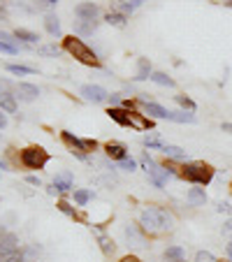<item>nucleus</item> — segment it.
Masks as SVG:
<instances>
[{"mask_svg":"<svg viewBox=\"0 0 232 262\" xmlns=\"http://www.w3.org/2000/svg\"><path fill=\"white\" fill-rule=\"evenodd\" d=\"M195 262H216V257H214L209 251H200L198 255H195Z\"/></svg>","mask_w":232,"mask_h":262,"instance_id":"33","label":"nucleus"},{"mask_svg":"<svg viewBox=\"0 0 232 262\" xmlns=\"http://www.w3.org/2000/svg\"><path fill=\"white\" fill-rule=\"evenodd\" d=\"M142 144H144L146 148H158V151H163V148H165V144L160 142L158 137H144V139H142Z\"/></svg>","mask_w":232,"mask_h":262,"instance_id":"29","label":"nucleus"},{"mask_svg":"<svg viewBox=\"0 0 232 262\" xmlns=\"http://www.w3.org/2000/svg\"><path fill=\"white\" fill-rule=\"evenodd\" d=\"M139 225H142L144 232H163V230H170L172 228V216H170L167 211H163V209L158 207H151L146 209V211H142V216H139Z\"/></svg>","mask_w":232,"mask_h":262,"instance_id":"1","label":"nucleus"},{"mask_svg":"<svg viewBox=\"0 0 232 262\" xmlns=\"http://www.w3.org/2000/svg\"><path fill=\"white\" fill-rule=\"evenodd\" d=\"M125 237L133 239L135 246H144V237H142V232H139L135 225H128V228H125Z\"/></svg>","mask_w":232,"mask_h":262,"instance_id":"27","label":"nucleus"},{"mask_svg":"<svg viewBox=\"0 0 232 262\" xmlns=\"http://www.w3.org/2000/svg\"><path fill=\"white\" fill-rule=\"evenodd\" d=\"M26 181H28L30 186H37V188H40V186H42V181H40V179H37V177H33V174H30V177H26Z\"/></svg>","mask_w":232,"mask_h":262,"instance_id":"40","label":"nucleus"},{"mask_svg":"<svg viewBox=\"0 0 232 262\" xmlns=\"http://www.w3.org/2000/svg\"><path fill=\"white\" fill-rule=\"evenodd\" d=\"M144 0H128V5H130V10H137L139 5H142Z\"/></svg>","mask_w":232,"mask_h":262,"instance_id":"43","label":"nucleus"},{"mask_svg":"<svg viewBox=\"0 0 232 262\" xmlns=\"http://www.w3.org/2000/svg\"><path fill=\"white\" fill-rule=\"evenodd\" d=\"M98 242H100V248H102L104 255H112V253H114V244H112V239H109V237H100Z\"/></svg>","mask_w":232,"mask_h":262,"instance_id":"31","label":"nucleus"},{"mask_svg":"<svg viewBox=\"0 0 232 262\" xmlns=\"http://www.w3.org/2000/svg\"><path fill=\"white\" fill-rule=\"evenodd\" d=\"M167 121H174V123H195V116L186 114V112H170Z\"/></svg>","mask_w":232,"mask_h":262,"instance_id":"20","label":"nucleus"},{"mask_svg":"<svg viewBox=\"0 0 232 262\" xmlns=\"http://www.w3.org/2000/svg\"><path fill=\"white\" fill-rule=\"evenodd\" d=\"M58 0H40V5H45V7H54Z\"/></svg>","mask_w":232,"mask_h":262,"instance_id":"45","label":"nucleus"},{"mask_svg":"<svg viewBox=\"0 0 232 262\" xmlns=\"http://www.w3.org/2000/svg\"><path fill=\"white\" fill-rule=\"evenodd\" d=\"M81 95H84L89 102H104V100L109 98V93L102 89V86H95V84H86V86H81Z\"/></svg>","mask_w":232,"mask_h":262,"instance_id":"7","label":"nucleus"},{"mask_svg":"<svg viewBox=\"0 0 232 262\" xmlns=\"http://www.w3.org/2000/svg\"><path fill=\"white\" fill-rule=\"evenodd\" d=\"M45 28H47V33H49V35H56V37H58V35H60V24H58V16H54V14H47V16H45Z\"/></svg>","mask_w":232,"mask_h":262,"instance_id":"19","label":"nucleus"},{"mask_svg":"<svg viewBox=\"0 0 232 262\" xmlns=\"http://www.w3.org/2000/svg\"><path fill=\"white\" fill-rule=\"evenodd\" d=\"M16 95H19L21 100H35L37 95H40V89L33 84H26V81H21V84H16Z\"/></svg>","mask_w":232,"mask_h":262,"instance_id":"12","label":"nucleus"},{"mask_svg":"<svg viewBox=\"0 0 232 262\" xmlns=\"http://www.w3.org/2000/svg\"><path fill=\"white\" fill-rule=\"evenodd\" d=\"M142 165H144V169H146V174H149V179H151L153 186H158V188H163L165 179L170 177L167 169L160 167V165H156V160L149 158V154H144V156H142Z\"/></svg>","mask_w":232,"mask_h":262,"instance_id":"5","label":"nucleus"},{"mask_svg":"<svg viewBox=\"0 0 232 262\" xmlns=\"http://www.w3.org/2000/svg\"><path fill=\"white\" fill-rule=\"evenodd\" d=\"M104 21H107V24H112V26H116V28H123L128 19H125L123 12H109V14L104 16Z\"/></svg>","mask_w":232,"mask_h":262,"instance_id":"23","label":"nucleus"},{"mask_svg":"<svg viewBox=\"0 0 232 262\" xmlns=\"http://www.w3.org/2000/svg\"><path fill=\"white\" fill-rule=\"evenodd\" d=\"M163 154L167 156V158H172V160H186V158H188V154L183 151L181 146H172V144H165Z\"/></svg>","mask_w":232,"mask_h":262,"instance_id":"14","label":"nucleus"},{"mask_svg":"<svg viewBox=\"0 0 232 262\" xmlns=\"http://www.w3.org/2000/svg\"><path fill=\"white\" fill-rule=\"evenodd\" d=\"M58 209H60L63 213H68V216H72V218H74V209L70 207L68 202H58Z\"/></svg>","mask_w":232,"mask_h":262,"instance_id":"39","label":"nucleus"},{"mask_svg":"<svg viewBox=\"0 0 232 262\" xmlns=\"http://www.w3.org/2000/svg\"><path fill=\"white\" fill-rule=\"evenodd\" d=\"M225 230H232V221H230V223H225Z\"/></svg>","mask_w":232,"mask_h":262,"instance_id":"51","label":"nucleus"},{"mask_svg":"<svg viewBox=\"0 0 232 262\" xmlns=\"http://www.w3.org/2000/svg\"><path fill=\"white\" fill-rule=\"evenodd\" d=\"M109 102H112V104H116V102H121V98H119V95H116V93H114V95H109Z\"/></svg>","mask_w":232,"mask_h":262,"instance_id":"48","label":"nucleus"},{"mask_svg":"<svg viewBox=\"0 0 232 262\" xmlns=\"http://www.w3.org/2000/svg\"><path fill=\"white\" fill-rule=\"evenodd\" d=\"M74 200H77V204H79V207H84V204L91 200V193H89V190H74Z\"/></svg>","mask_w":232,"mask_h":262,"instance_id":"32","label":"nucleus"},{"mask_svg":"<svg viewBox=\"0 0 232 262\" xmlns=\"http://www.w3.org/2000/svg\"><path fill=\"white\" fill-rule=\"evenodd\" d=\"M95 26H98V21L95 19H81L79 24H77V33L79 35H89L95 30Z\"/></svg>","mask_w":232,"mask_h":262,"instance_id":"24","label":"nucleus"},{"mask_svg":"<svg viewBox=\"0 0 232 262\" xmlns=\"http://www.w3.org/2000/svg\"><path fill=\"white\" fill-rule=\"evenodd\" d=\"M146 114L156 116V119H167V114H170V109L160 107V104H156V102H146Z\"/></svg>","mask_w":232,"mask_h":262,"instance_id":"21","label":"nucleus"},{"mask_svg":"<svg viewBox=\"0 0 232 262\" xmlns=\"http://www.w3.org/2000/svg\"><path fill=\"white\" fill-rule=\"evenodd\" d=\"M0 19H5V10L3 7H0Z\"/></svg>","mask_w":232,"mask_h":262,"instance_id":"50","label":"nucleus"},{"mask_svg":"<svg viewBox=\"0 0 232 262\" xmlns=\"http://www.w3.org/2000/svg\"><path fill=\"white\" fill-rule=\"evenodd\" d=\"M221 130H223V133H230V135H232V123H223Z\"/></svg>","mask_w":232,"mask_h":262,"instance_id":"47","label":"nucleus"},{"mask_svg":"<svg viewBox=\"0 0 232 262\" xmlns=\"http://www.w3.org/2000/svg\"><path fill=\"white\" fill-rule=\"evenodd\" d=\"M165 260H167V262H186L183 248L181 246H170L167 251H165Z\"/></svg>","mask_w":232,"mask_h":262,"instance_id":"18","label":"nucleus"},{"mask_svg":"<svg viewBox=\"0 0 232 262\" xmlns=\"http://www.w3.org/2000/svg\"><path fill=\"white\" fill-rule=\"evenodd\" d=\"M216 209H218V211H221V213H223V211H225V213H232V207H230V204H227V202H221Z\"/></svg>","mask_w":232,"mask_h":262,"instance_id":"42","label":"nucleus"},{"mask_svg":"<svg viewBox=\"0 0 232 262\" xmlns=\"http://www.w3.org/2000/svg\"><path fill=\"white\" fill-rule=\"evenodd\" d=\"M51 188H56L58 193H68V190L72 188V177H70V174L56 177V179H54V186H51Z\"/></svg>","mask_w":232,"mask_h":262,"instance_id":"15","label":"nucleus"},{"mask_svg":"<svg viewBox=\"0 0 232 262\" xmlns=\"http://www.w3.org/2000/svg\"><path fill=\"white\" fill-rule=\"evenodd\" d=\"M179 177L195 183V186H207L214 179V167L207 163H186L181 167V172H179Z\"/></svg>","mask_w":232,"mask_h":262,"instance_id":"3","label":"nucleus"},{"mask_svg":"<svg viewBox=\"0 0 232 262\" xmlns=\"http://www.w3.org/2000/svg\"><path fill=\"white\" fill-rule=\"evenodd\" d=\"M5 93H10V81H0V98Z\"/></svg>","mask_w":232,"mask_h":262,"instance_id":"41","label":"nucleus"},{"mask_svg":"<svg viewBox=\"0 0 232 262\" xmlns=\"http://www.w3.org/2000/svg\"><path fill=\"white\" fill-rule=\"evenodd\" d=\"M0 262H24V255L16 251V253H10V255H3L0 257Z\"/></svg>","mask_w":232,"mask_h":262,"instance_id":"34","label":"nucleus"},{"mask_svg":"<svg viewBox=\"0 0 232 262\" xmlns=\"http://www.w3.org/2000/svg\"><path fill=\"white\" fill-rule=\"evenodd\" d=\"M0 109L3 112H10V114H14L16 112V100H14V95L12 93H5L3 98H0Z\"/></svg>","mask_w":232,"mask_h":262,"instance_id":"22","label":"nucleus"},{"mask_svg":"<svg viewBox=\"0 0 232 262\" xmlns=\"http://www.w3.org/2000/svg\"><path fill=\"white\" fill-rule=\"evenodd\" d=\"M16 251H19V239L10 232L0 234V257L10 255V253H16Z\"/></svg>","mask_w":232,"mask_h":262,"instance_id":"8","label":"nucleus"},{"mask_svg":"<svg viewBox=\"0 0 232 262\" xmlns=\"http://www.w3.org/2000/svg\"><path fill=\"white\" fill-rule=\"evenodd\" d=\"M7 128V119H5V114L0 112V130H5Z\"/></svg>","mask_w":232,"mask_h":262,"instance_id":"44","label":"nucleus"},{"mask_svg":"<svg viewBox=\"0 0 232 262\" xmlns=\"http://www.w3.org/2000/svg\"><path fill=\"white\" fill-rule=\"evenodd\" d=\"M7 72L24 77V74H33L35 70H33V68H26V65H16V63H12V65H7Z\"/></svg>","mask_w":232,"mask_h":262,"instance_id":"28","label":"nucleus"},{"mask_svg":"<svg viewBox=\"0 0 232 262\" xmlns=\"http://www.w3.org/2000/svg\"><path fill=\"white\" fill-rule=\"evenodd\" d=\"M151 81H156L160 86H167V89H174V79L167 77L165 72H151Z\"/></svg>","mask_w":232,"mask_h":262,"instance_id":"25","label":"nucleus"},{"mask_svg":"<svg viewBox=\"0 0 232 262\" xmlns=\"http://www.w3.org/2000/svg\"><path fill=\"white\" fill-rule=\"evenodd\" d=\"M74 14L79 16V19H95L100 14V10L95 3H81V5L74 7Z\"/></svg>","mask_w":232,"mask_h":262,"instance_id":"11","label":"nucleus"},{"mask_svg":"<svg viewBox=\"0 0 232 262\" xmlns=\"http://www.w3.org/2000/svg\"><path fill=\"white\" fill-rule=\"evenodd\" d=\"M119 167H121V169H128V172H133V169H135V160H133V158L119 160Z\"/></svg>","mask_w":232,"mask_h":262,"instance_id":"37","label":"nucleus"},{"mask_svg":"<svg viewBox=\"0 0 232 262\" xmlns=\"http://www.w3.org/2000/svg\"><path fill=\"white\" fill-rule=\"evenodd\" d=\"M177 102L181 104L183 109H188V112H195V109H198V104L193 102L191 98H186V95H177Z\"/></svg>","mask_w":232,"mask_h":262,"instance_id":"30","label":"nucleus"},{"mask_svg":"<svg viewBox=\"0 0 232 262\" xmlns=\"http://www.w3.org/2000/svg\"><path fill=\"white\" fill-rule=\"evenodd\" d=\"M14 37L16 40H24V42H28V45H35V42L40 40L35 33H30V30H24V28H19V30H14Z\"/></svg>","mask_w":232,"mask_h":262,"instance_id":"26","label":"nucleus"},{"mask_svg":"<svg viewBox=\"0 0 232 262\" xmlns=\"http://www.w3.org/2000/svg\"><path fill=\"white\" fill-rule=\"evenodd\" d=\"M188 202L195 204V207H200V204L207 202V193H204V188H191L188 190Z\"/></svg>","mask_w":232,"mask_h":262,"instance_id":"17","label":"nucleus"},{"mask_svg":"<svg viewBox=\"0 0 232 262\" xmlns=\"http://www.w3.org/2000/svg\"><path fill=\"white\" fill-rule=\"evenodd\" d=\"M107 116H109L112 121H116L119 125H130V121H128V109L109 107V109H107Z\"/></svg>","mask_w":232,"mask_h":262,"instance_id":"13","label":"nucleus"},{"mask_svg":"<svg viewBox=\"0 0 232 262\" xmlns=\"http://www.w3.org/2000/svg\"><path fill=\"white\" fill-rule=\"evenodd\" d=\"M227 255H230V257H232V242H230V244H227Z\"/></svg>","mask_w":232,"mask_h":262,"instance_id":"49","label":"nucleus"},{"mask_svg":"<svg viewBox=\"0 0 232 262\" xmlns=\"http://www.w3.org/2000/svg\"><path fill=\"white\" fill-rule=\"evenodd\" d=\"M19 158L28 169H42L49 163V154H47L42 146H26Z\"/></svg>","mask_w":232,"mask_h":262,"instance_id":"4","label":"nucleus"},{"mask_svg":"<svg viewBox=\"0 0 232 262\" xmlns=\"http://www.w3.org/2000/svg\"><path fill=\"white\" fill-rule=\"evenodd\" d=\"M104 154L112 160H123V158H128V148L119 142H109L107 146H104Z\"/></svg>","mask_w":232,"mask_h":262,"instance_id":"10","label":"nucleus"},{"mask_svg":"<svg viewBox=\"0 0 232 262\" xmlns=\"http://www.w3.org/2000/svg\"><path fill=\"white\" fill-rule=\"evenodd\" d=\"M0 42H7V45H14L16 47V37L10 33H5V30H0Z\"/></svg>","mask_w":232,"mask_h":262,"instance_id":"36","label":"nucleus"},{"mask_svg":"<svg viewBox=\"0 0 232 262\" xmlns=\"http://www.w3.org/2000/svg\"><path fill=\"white\" fill-rule=\"evenodd\" d=\"M121 262H139V257H135V255H125V257H121Z\"/></svg>","mask_w":232,"mask_h":262,"instance_id":"46","label":"nucleus"},{"mask_svg":"<svg viewBox=\"0 0 232 262\" xmlns=\"http://www.w3.org/2000/svg\"><path fill=\"white\" fill-rule=\"evenodd\" d=\"M0 51L3 54H19V47H14V45H7V42H0Z\"/></svg>","mask_w":232,"mask_h":262,"instance_id":"35","label":"nucleus"},{"mask_svg":"<svg viewBox=\"0 0 232 262\" xmlns=\"http://www.w3.org/2000/svg\"><path fill=\"white\" fill-rule=\"evenodd\" d=\"M137 81H144V79H151V65H149L146 58H139L137 60Z\"/></svg>","mask_w":232,"mask_h":262,"instance_id":"16","label":"nucleus"},{"mask_svg":"<svg viewBox=\"0 0 232 262\" xmlns=\"http://www.w3.org/2000/svg\"><path fill=\"white\" fill-rule=\"evenodd\" d=\"M60 137H63V142L72 148V154L74 151H77V154H86V151H95V148H98V142H95V139H79V137H74L72 133H68V130H63Z\"/></svg>","mask_w":232,"mask_h":262,"instance_id":"6","label":"nucleus"},{"mask_svg":"<svg viewBox=\"0 0 232 262\" xmlns=\"http://www.w3.org/2000/svg\"><path fill=\"white\" fill-rule=\"evenodd\" d=\"M63 49L68 51L70 56H74V58L79 60V63L89 65V68H100V58L95 51H91L89 47L84 45V40H79V37H74V35H68V37H63Z\"/></svg>","mask_w":232,"mask_h":262,"instance_id":"2","label":"nucleus"},{"mask_svg":"<svg viewBox=\"0 0 232 262\" xmlns=\"http://www.w3.org/2000/svg\"><path fill=\"white\" fill-rule=\"evenodd\" d=\"M40 54H45V56H58V49L56 47H40Z\"/></svg>","mask_w":232,"mask_h":262,"instance_id":"38","label":"nucleus"},{"mask_svg":"<svg viewBox=\"0 0 232 262\" xmlns=\"http://www.w3.org/2000/svg\"><path fill=\"white\" fill-rule=\"evenodd\" d=\"M128 121H130V128H135V130H151L153 128V121L149 119V116L135 112V109L128 112Z\"/></svg>","mask_w":232,"mask_h":262,"instance_id":"9","label":"nucleus"},{"mask_svg":"<svg viewBox=\"0 0 232 262\" xmlns=\"http://www.w3.org/2000/svg\"><path fill=\"white\" fill-rule=\"evenodd\" d=\"M227 5H230V7H232V0H230V3H227Z\"/></svg>","mask_w":232,"mask_h":262,"instance_id":"52","label":"nucleus"}]
</instances>
